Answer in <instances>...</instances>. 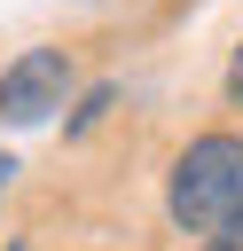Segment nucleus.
Here are the masks:
<instances>
[{
  "label": "nucleus",
  "instance_id": "f257e3e1",
  "mask_svg": "<svg viewBox=\"0 0 243 251\" xmlns=\"http://www.w3.org/2000/svg\"><path fill=\"white\" fill-rule=\"evenodd\" d=\"M165 212H172V227H188V235L227 227V220L243 212V133H196V141L172 157Z\"/></svg>",
  "mask_w": 243,
  "mask_h": 251
},
{
  "label": "nucleus",
  "instance_id": "f03ea898",
  "mask_svg": "<svg viewBox=\"0 0 243 251\" xmlns=\"http://www.w3.org/2000/svg\"><path fill=\"white\" fill-rule=\"evenodd\" d=\"M71 102V55L63 47H24L8 71H0V118L8 126H39Z\"/></svg>",
  "mask_w": 243,
  "mask_h": 251
},
{
  "label": "nucleus",
  "instance_id": "7ed1b4c3",
  "mask_svg": "<svg viewBox=\"0 0 243 251\" xmlns=\"http://www.w3.org/2000/svg\"><path fill=\"white\" fill-rule=\"evenodd\" d=\"M204 251H243V212H235L227 227H212V235H204Z\"/></svg>",
  "mask_w": 243,
  "mask_h": 251
},
{
  "label": "nucleus",
  "instance_id": "20e7f679",
  "mask_svg": "<svg viewBox=\"0 0 243 251\" xmlns=\"http://www.w3.org/2000/svg\"><path fill=\"white\" fill-rule=\"evenodd\" d=\"M227 102H243V47L227 55Z\"/></svg>",
  "mask_w": 243,
  "mask_h": 251
},
{
  "label": "nucleus",
  "instance_id": "39448f33",
  "mask_svg": "<svg viewBox=\"0 0 243 251\" xmlns=\"http://www.w3.org/2000/svg\"><path fill=\"white\" fill-rule=\"evenodd\" d=\"M8 180H16V157H8V149H0V196H8Z\"/></svg>",
  "mask_w": 243,
  "mask_h": 251
}]
</instances>
